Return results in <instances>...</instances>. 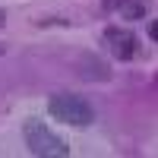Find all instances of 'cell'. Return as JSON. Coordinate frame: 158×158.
Returning <instances> with one entry per match:
<instances>
[{
	"label": "cell",
	"mask_w": 158,
	"mask_h": 158,
	"mask_svg": "<svg viewBox=\"0 0 158 158\" xmlns=\"http://www.w3.org/2000/svg\"><path fill=\"white\" fill-rule=\"evenodd\" d=\"M117 13H120V19H142L146 16V0H120Z\"/></svg>",
	"instance_id": "5b68a950"
},
{
	"label": "cell",
	"mask_w": 158,
	"mask_h": 158,
	"mask_svg": "<svg viewBox=\"0 0 158 158\" xmlns=\"http://www.w3.org/2000/svg\"><path fill=\"white\" fill-rule=\"evenodd\" d=\"M104 48H108V54L117 57V60L139 57V38L130 29H123V25H108V29H104Z\"/></svg>",
	"instance_id": "3957f363"
},
{
	"label": "cell",
	"mask_w": 158,
	"mask_h": 158,
	"mask_svg": "<svg viewBox=\"0 0 158 158\" xmlns=\"http://www.w3.org/2000/svg\"><path fill=\"white\" fill-rule=\"evenodd\" d=\"M3 25H6V13L0 10V29H3Z\"/></svg>",
	"instance_id": "8992f818"
},
{
	"label": "cell",
	"mask_w": 158,
	"mask_h": 158,
	"mask_svg": "<svg viewBox=\"0 0 158 158\" xmlns=\"http://www.w3.org/2000/svg\"><path fill=\"white\" fill-rule=\"evenodd\" d=\"M82 76L85 79H98V82H108L111 79V70H108V63H104L101 57H95V54H85L82 57Z\"/></svg>",
	"instance_id": "277c9868"
},
{
	"label": "cell",
	"mask_w": 158,
	"mask_h": 158,
	"mask_svg": "<svg viewBox=\"0 0 158 158\" xmlns=\"http://www.w3.org/2000/svg\"><path fill=\"white\" fill-rule=\"evenodd\" d=\"M22 139H25L32 155H41V158H67L70 155V146L38 117H29L22 123Z\"/></svg>",
	"instance_id": "6da1fadb"
},
{
	"label": "cell",
	"mask_w": 158,
	"mask_h": 158,
	"mask_svg": "<svg viewBox=\"0 0 158 158\" xmlns=\"http://www.w3.org/2000/svg\"><path fill=\"white\" fill-rule=\"evenodd\" d=\"M48 114L67 127H92L95 123V108L82 95H70V92H57L48 101Z\"/></svg>",
	"instance_id": "7a4b0ae2"
}]
</instances>
